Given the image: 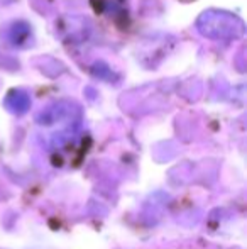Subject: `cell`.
<instances>
[{
	"mask_svg": "<svg viewBox=\"0 0 247 249\" xmlns=\"http://www.w3.org/2000/svg\"><path fill=\"white\" fill-rule=\"evenodd\" d=\"M197 29L201 36L208 39H239L244 36L246 24L235 14H231L227 10L210 9L205 10L197 20Z\"/></svg>",
	"mask_w": 247,
	"mask_h": 249,
	"instance_id": "1",
	"label": "cell"
},
{
	"mask_svg": "<svg viewBox=\"0 0 247 249\" xmlns=\"http://www.w3.org/2000/svg\"><path fill=\"white\" fill-rule=\"evenodd\" d=\"M97 14L114 17L115 22L127 20V0H92Z\"/></svg>",
	"mask_w": 247,
	"mask_h": 249,
	"instance_id": "2",
	"label": "cell"
},
{
	"mask_svg": "<svg viewBox=\"0 0 247 249\" xmlns=\"http://www.w3.org/2000/svg\"><path fill=\"white\" fill-rule=\"evenodd\" d=\"M5 107L9 108L12 114L22 115L29 110L31 97L27 95L24 90H12V92H9L5 97Z\"/></svg>",
	"mask_w": 247,
	"mask_h": 249,
	"instance_id": "3",
	"label": "cell"
},
{
	"mask_svg": "<svg viewBox=\"0 0 247 249\" xmlns=\"http://www.w3.org/2000/svg\"><path fill=\"white\" fill-rule=\"evenodd\" d=\"M31 36V27L26 22H16L9 31V39L14 46H22L24 43L29 41Z\"/></svg>",
	"mask_w": 247,
	"mask_h": 249,
	"instance_id": "4",
	"label": "cell"
},
{
	"mask_svg": "<svg viewBox=\"0 0 247 249\" xmlns=\"http://www.w3.org/2000/svg\"><path fill=\"white\" fill-rule=\"evenodd\" d=\"M180 2H193V0H180Z\"/></svg>",
	"mask_w": 247,
	"mask_h": 249,
	"instance_id": "5",
	"label": "cell"
}]
</instances>
